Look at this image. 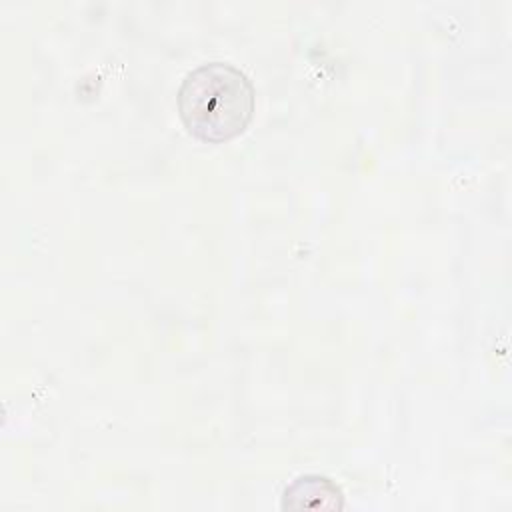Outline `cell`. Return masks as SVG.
<instances>
[{"label":"cell","instance_id":"6da1fadb","mask_svg":"<svg viewBox=\"0 0 512 512\" xmlns=\"http://www.w3.org/2000/svg\"><path fill=\"white\" fill-rule=\"evenodd\" d=\"M254 86L244 70L224 60L192 68L178 88V112L186 130L210 144L246 130L254 114Z\"/></svg>","mask_w":512,"mask_h":512},{"label":"cell","instance_id":"7a4b0ae2","mask_svg":"<svg viewBox=\"0 0 512 512\" xmlns=\"http://www.w3.org/2000/svg\"><path fill=\"white\" fill-rule=\"evenodd\" d=\"M280 506L282 510H342L344 494L330 478L304 474L284 488Z\"/></svg>","mask_w":512,"mask_h":512}]
</instances>
